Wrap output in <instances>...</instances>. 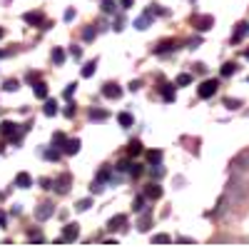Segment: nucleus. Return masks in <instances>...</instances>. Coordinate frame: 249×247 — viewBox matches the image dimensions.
<instances>
[{
	"mask_svg": "<svg viewBox=\"0 0 249 247\" xmlns=\"http://www.w3.org/2000/svg\"><path fill=\"white\" fill-rule=\"evenodd\" d=\"M217 90H219V80H214V77H212V80H204L202 85L197 88V95H199L202 100H207V97H212Z\"/></svg>",
	"mask_w": 249,
	"mask_h": 247,
	"instance_id": "obj_1",
	"label": "nucleus"
},
{
	"mask_svg": "<svg viewBox=\"0 0 249 247\" xmlns=\"http://www.w3.org/2000/svg\"><path fill=\"white\" fill-rule=\"evenodd\" d=\"M192 25H195L199 33H207V30L214 25V18H212V15H195V18H192Z\"/></svg>",
	"mask_w": 249,
	"mask_h": 247,
	"instance_id": "obj_2",
	"label": "nucleus"
},
{
	"mask_svg": "<svg viewBox=\"0 0 249 247\" xmlns=\"http://www.w3.org/2000/svg\"><path fill=\"white\" fill-rule=\"evenodd\" d=\"M232 170H237V172H244V170H249V150L239 152V155L232 160Z\"/></svg>",
	"mask_w": 249,
	"mask_h": 247,
	"instance_id": "obj_3",
	"label": "nucleus"
},
{
	"mask_svg": "<svg viewBox=\"0 0 249 247\" xmlns=\"http://www.w3.org/2000/svg\"><path fill=\"white\" fill-rule=\"evenodd\" d=\"M70 182H72V177H70L68 172H62V175H60V177H57V180L53 182V185H55V188H53V190H57L60 195H65V192L70 190Z\"/></svg>",
	"mask_w": 249,
	"mask_h": 247,
	"instance_id": "obj_4",
	"label": "nucleus"
},
{
	"mask_svg": "<svg viewBox=\"0 0 249 247\" xmlns=\"http://www.w3.org/2000/svg\"><path fill=\"white\" fill-rule=\"evenodd\" d=\"M102 95L110 97V100H117V97H122V88L117 82H105V85H102Z\"/></svg>",
	"mask_w": 249,
	"mask_h": 247,
	"instance_id": "obj_5",
	"label": "nucleus"
},
{
	"mask_svg": "<svg viewBox=\"0 0 249 247\" xmlns=\"http://www.w3.org/2000/svg\"><path fill=\"white\" fill-rule=\"evenodd\" d=\"M53 212H55L53 205H50V202H43V205H40V208L35 210V220L45 222V220H50V217H53Z\"/></svg>",
	"mask_w": 249,
	"mask_h": 247,
	"instance_id": "obj_6",
	"label": "nucleus"
},
{
	"mask_svg": "<svg viewBox=\"0 0 249 247\" xmlns=\"http://www.w3.org/2000/svg\"><path fill=\"white\" fill-rule=\"evenodd\" d=\"M77 235H80V230H77V222H70V225H65V230H62L60 242H72V240H77Z\"/></svg>",
	"mask_w": 249,
	"mask_h": 247,
	"instance_id": "obj_7",
	"label": "nucleus"
},
{
	"mask_svg": "<svg viewBox=\"0 0 249 247\" xmlns=\"http://www.w3.org/2000/svg\"><path fill=\"white\" fill-rule=\"evenodd\" d=\"M144 197H147V200H160L162 197V188H160L157 182L147 185V188H144Z\"/></svg>",
	"mask_w": 249,
	"mask_h": 247,
	"instance_id": "obj_8",
	"label": "nucleus"
},
{
	"mask_svg": "<svg viewBox=\"0 0 249 247\" xmlns=\"http://www.w3.org/2000/svg\"><path fill=\"white\" fill-rule=\"evenodd\" d=\"M15 130H18L15 122H10V120H3V122H0V135H5V137H15Z\"/></svg>",
	"mask_w": 249,
	"mask_h": 247,
	"instance_id": "obj_9",
	"label": "nucleus"
},
{
	"mask_svg": "<svg viewBox=\"0 0 249 247\" xmlns=\"http://www.w3.org/2000/svg\"><path fill=\"white\" fill-rule=\"evenodd\" d=\"M124 225H127V217H124V215H115V217L107 222V228H110V230H122Z\"/></svg>",
	"mask_w": 249,
	"mask_h": 247,
	"instance_id": "obj_10",
	"label": "nucleus"
},
{
	"mask_svg": "<svg viewBox=\"0 0 249 247\" xmlns=\"http://www.w3.org/2000/svg\"><path fill=\"white\" fill-rule=\"evenodd\" d=\"M80 150V140L75 137V140H65V145H62V152L65 155H75Z\"/></svg>",
	"mask_w": 249,
	"mask_h": 247,
	"instance_id": "obj_11",
	"label": "nucleus"
},
{
	"mask_svg": "<svg viewBox=\"0 0 249 247\" xmlns=\"http://www.w3.org/2000/svg\"><path fill=\"white\" fill-rule=\"evenodd\" d=\"M247 33H249V23H239V25H237V30L232 33V43H239V40H242Z\"/></svg>",
	"mask_w": 249,
	"mask_h": 247,
	"instance_id": "obj_12",
	"label": "nucleus"
},
{
	"mask_svg": "<svg viewBox=\"0 0 249 247\" xmlns=\"http://www.w3.org/2000/svg\"><path fill=\"white\" fill-rule=\"evenodd\" d=\"M23 18H25V23H28V25H40V23H43V13H40V10H35V13H25Z\"/></svg>",
	"mask_w": 249,
	"mask_h": 247,
	"instance_id": "obj_13",
	"label": "nucleus"
},
{
	"mask_svg": "<svg viewBox=\"0 0 249 247\" xmlns=\"http://www.w3.org/2000/svg\"><path fill=\"white\" fill-rule=\"evenodd\" d=\"M15 185H18V188H23V190H28L30 185H33V177H30L28 172H20V175L15 177Z\"/></svg>",
	"mask_w": 249,
	"mask_h": 247,
	"instance_id": "obj_14",
	"label": "nucleus"
},
{
	"mask_svg": "<svg viewBox=\"0 0 249 247\" xmlns=\"http://www.w3.org/2000/svg\"><path fill=\"white\" fill-rule=\"evenodd\" d=\"M33 93H35V97L45 100L48 97V85H45V82H33Z\"/></svg>",
	"mask_w": 249,
	"mask_h": 247,
	"instance_id": "obj_15",
	"label": "nucleus"
},
{
	"mask_svg": "<svg viewBox=\"0 0 249 247\" xmlns=\"http://www.w3.org/2000/svg\"><path fill=\"white\" fill-rule=\"evenodd\" d=\"M117 122H120L122 128H132V125H135V117H132L130 113H120V115H117Z\"/></svg>",
	"mask_w": 249,
	"mask_h": 247,
	"instance_id": "obj_16",
	"label": "nucleus"
},
{
	"mask_svg": "<svg viewBox=\"0 0 249 247\" xmlns=\"http://www.w3.org/2000/svg\"><path fill=\"white\" fill-rule=\"evenodd\" d=\"M170 50H175V40H162V43L155 48V53H157V55H162V53H170Z\"/></svg>",
	"mask_w": 249,
	"mask_h": 247,
	"instance_id": "obj_17",
	"label": "nucleus"
},
{
	"mask_svg": "<svg viewBox=\"0 0 249 247\" xmlns=\"http://www.w3.org/2000/svg\"><path fill=\"white\" fill-rule=\"evenodd\" d=\"M43 113H45L48 117L57 115V102H55V100H48V97H45V108H43Z\"/></svg>",
	"mask_w": 249,
	"mask_h": 247,
	"instance_id": "obj_18",
	"label": "nucleus"
},
{
	"mask_svg": "<svg viewBox=\"0 0 249 247\" xmlns=\"http://www.w3.org/2000/svg\"><path fill=\"white\" fill-rule=\"evenodd\" d=\"M107 117H110V113H107V110H97V108H92V110H90V120L102 122V120H107Z\"/></svg>",
	"mask_w": 249,
	"mask_h": 247,
	"instance_id": "obj_19",
	"label": "nucleus"
},
{
	"mask_svg": "<svg viewBox=\"0 0 249 247\" xmlns=\"http://www.w3.org/2000/svg\"><path fill=\"white\" fill-rule=\"evenodd\" d=\"M150 20H152V15H150V13H144L142 18H137V20H135V28H137V30H144V28L150 25Z\"/></svg>",
	"mask_w": 249,
	"mask_h": 247,
	"instance_id": "obj_20",
	"label": "nucleus"
},
{
	"mask_svg": "<svg viewBox=\"0 0 249 247\" xmlns=\"http://www.w3.org/2000/svg\"><path fill=\"white\" fill-rule=\"evenodd\" d=\"M95 70H97V60H90V63H85V68H82V77H90Z\"/></svg>",
	"mask_w": 249,
	"mask_h": 247,
	"instance_id": "obj_21",
	"label": "nucleus"
},
{
	"mask_svg": "<svg viewBox=\"0 0 249 247\" xmlns=\"http://www.w3.org/2000/svg\"><path fill=\"white\" fill-rule=\"evenodd\" d=\"M237 73V63H224L222 65V75L224 77H230V75H234Z\"/></svg>",
	"mask_w": 249,
	"mask_h": 247,
	"instance_id": "obj_22",
	"label": "nucleus"
},
{
	"mask_svg": "<svg viewBox=\"0 0 249 247\" xmlns=\"http://www.w3.org/2000/svg\"><path fill=\"white\" fill-rule=\"evenodd\" d=\"M150 230V212L144 210V215H142V220H140V232H147Z\"/></svg>",
	"mask_w": 249,
	"mask_h": 247,
	"instance_id": "obj_23",
	"label": "nucleus"
},
{
	"mask_svg": "<svg viewBox=\"0 0 249 247\" xmlns=\"http://www.w3.org/2000/svg\"><path fill=\"white\" fill-rule=\"evenodd\" d=\"M127 152H130L132 157H135V155H140V152H142V142H140V140L130 142V148H127Z\"/></svg>",
	"mask_w": 249,
	"mask_h": 247,
	"instance_id": "obj_24",
	"label": "nucleus"
},
{
	"mask_svg": "<svg viewBox=\"0 0 249 247\" xmlns=\"http://www.w3.org/2000/svg\"><path fill=\"white\" fill-rule=\"evenodd\" d=\"M110 177H112V170H110V168H102V170L97 172V180H100V182H107Z\"/></svg>",
	"mask_w": 249,
	"mask_h": 247,
	"instance_id": "obj_25",
	"label": "nucleus"
},
{
	"mask_svg": "<svg viewBox=\"0 0 249 247\" xmlns=\"http://www.w3.org/2000/svg\"><path fill=\"white\" fill-rule=\"evenodd\" d=\"M190 82H192V75H187V73L177 75V85H179V88H184V85H190Z\"/></svg>",
	"mask_w": 249,
	"mask_h": 247,
	"instance_id": "obj_26",
	"label": "nucleus"
},
{
	"mask_svg": "<svg viewBox=\"0 0 249 247\" xmlns=\"http://www.w3.org/2000/svg\"><path fill=\"white\" fill-rule=\"evenodd\" d=\"M65 140H68V137L62 135V133H55V135H53V145H55V148H62V145H65Z\"/></svg>",
	"mask_w": 249,
	"mask_h": 247,
	"instance_id": "obj_27",
	"label": "nucleus"
},
{
	"mask_svg": "<svg viewBox=\"0 0 249 247\" xmlns=\"http://www.w3.org/2000/svg\"><path fill=\"white\" fill-rule=\"evenodd\" d=\"M162 97L167 100V102H172V100H175V90H172L170 85H164V88H162Z\"/></svg>",
	"mask_w": 249,
	"mask_h": 247,
	"instance_id": "obj_28",
	"label": "nucleus"
},
{
	"mask_svg": "<svg viewBox=\"0 0 249 247\" xmlns=\"http://www.w3.org/2000/svg\"><path fill=\"white\" fill-rule=\"evenodd\" d=\"M142 172H144L142 165H137V162H132V165H130V175H132V177H140Z\"/></svg>",
	"mask_w": 249,
	"mask_h": 247,
	"instance_id": "obj_29",
	"label": "nucleus"
},
{
	"mask_svg": "<svg viewBox=\"0 0 249 247\" xmlns=\"http://www.w3.org/2000/svg\"><path fill=\"white\" fill-rule=\"evenodd\" d=\"M224 105L230 108V110H237V108H242V100H232V97H227V100H224Z\"/></svg>",
	"mask_w": 249,
	"mask_h": 247,
	"instance_id": "obj_30",
	"label": "nucleus"
},
{
	"mask_svg": "<svg viewBox=\"0 0 249 247\" xmlns=\"http://www.w3.org/2000/svg\"><path fill=\"white\" fill-rule=\"evenodd\" d=\"M90 205H92V200H80V202L75 205V210H80V212H85V210H90Z\"/></svg>",
	"mask_w": 249,
	"mask_h": 247,
	"instance_id": "obj_31",
	"label": "nucleus"
},
{
	"mask_svg": "<svg viewBox=\"0 0 249 247\" xmlns=\"http://www.w3.org/2000/svg\"><path fill=\"white\" fill-rule=\"evenodd\" d=\"M3 88H5L8 93H15V90L20 88V82H18V80H5V85H3Z\"/></svg>",
	"mask_w": 249,
	"mask_h": 247,
	"instance_id": "obj_32",
	"label": "nucleus"
},
{
	"mask_svg": "<svg viewBox=\"0 0 249 247\" xmlns=\"http://www.w3.org/2000/svg\"><path fill=\"white\" fill-rule=\"evenodd\" d=\"M130 165H132V162H127V160H120L115 170H117V172H130Z\"/></svg>",
	"mask_w": 249,
	"mask_h": 247,
	"instance_id": "obj_33",
	"label": "nucleus"
},
{
	"mask_svg": "<svg viewBox=\"0 0 249 247\" xmlns=\"http://www.w3.org/2000/svg\"><path fill=\"white\" fill-rule=\"evenodd\" d=\"M147 160H150V162H160V160H162V150H150V152H147Z\"/></svg>",
	"mask_w": 249,
	"mask_h": 247,
	"instance_id": "obj_34",
	"label": "nucleus"
},
{
	"mask_svg": "<svg viewBox=\"0 0 249 247\" xmlns=\"http://www.w3.org/2000/svg\"><path fill=\"white\" fill-rule=\"evenodd\" d=\"M142 205H144V195H140L135 202H132V208H135V212H144V208H142Z\"/></svg>",
	"mask_w": 249,
	"mask_h": 247,
	"instance_id": "obj_35",
	"label": "nucleus"
},
{
	"mask_svg": "<svg viewBox=\"0 0 249 247\" xmlns=\"http://www.w3.org/2000/svg\"><path fill=\"white\" fill-rule=\"evenodd\" d=\"M53 60H55V63L60 65V63H62V60H65V53H62L60 48H55V50H53Z\"/></svg>",
	"mask_w": 249,
	"mask_h": 247,
	"instance_id": "obj_36",
	"label": "nucleus"
},
{
	"mask_svg": "<svg viewBox=\"0 0 249 247\" xmlns=\"http://www.w3.org/2000/svg\"><path fill=\"white\" fill-rule=\"evenodd\" d=\"M90 192H92V195H100V192H102V182H100V180H95V182L90 185Z\"/></svg>",
	"mask_w": 249,
	"mask_h": 247,
	"instance_id": "obj_37",
	"label": "nucleus"
},
{
	"mask_svg": "<svg viewBox=\"0 0 249 247\" xmlns=\"http://www.w3.org/2000/svg\"><path fill=\"white\" fill-rule=\"evenodd\" d=\"M115 3H112V0H105V3H102V10H105V13H115Z\"/></svg>",
	"mask_w": 249,
	"mask_h": 247,
	"instance_id": "obj_38",
	"label": "nucleus"
},
{
	"mask_svg": "<svg viewBox=\"0 0 249 247\" xmlns=\"http://www.w3.org/2000/svg\"><path fill=\"white\" fill-rule=\"evenodd\" d=\"M77 90V85H75V82H70V85L65 88V97H72V93Z\"/></svg>",
	"mask_w": 249,
	"mask_h": 247,
	"instance_id": "obj_39",
	"label": "nucleus"
},
{
	"mask_svg": "<svg viewBox=\"0 0 249 247\" xmlns=\"http://www.w3.org/2000/svg\"><path fill=\"white\" fill-rule=\"evenodd\" d=\"M150 175H152V177H157V180H160V177H162V175H164V170H162V168H152V170H150Z\"/></svg>",
	"mask_w": 249,
	"mask_h": 247,
	"instance_id": "obj_40",
	"label": "nucleus"
},
{
	"mask_svg": "<svg viewBox=\"0 0 249 247\" xmlns=\"http://www.w3.org/2000/svg\"><path fill=\"white\" fill-rule=\"evenodd\" d=\"M152 242H170V235H155Z\"/></svg>",
	"mask_w": 249,
	"mask_h": 247,
	"instance_id": "obj_41",
	"label": "nucleus"
},
{
	"mask_svg": "<svg viewBox=\"0 0 249 247\" xmlns=\"http://www.w3.org/2000/svg\"><path fill=\"white\" fill-rule=\"evenodd\" d=\"M45 157H48V160H57V157H60V152H57V150H48V152H45Z\"/></svg>",
	"mask_w": 249,
	"mask_h": 247,
	"instance_id": "obj_42",
	"label": "nucleus"
},
{
	"mask_svg": "<svg viewBox=\"0 0 249 247\" xmlns=\"http://www.w3.org/2000/svg\"><path fill=\"white\" fill-rule=\"evenodd\" d=\"M82 38H85V40H92V38H95V30H92V28H88L85 33H82Z\"/></svg>",
	"mask_w": 249,
	"mask_h": 247,
	"instance_id": "obj_43",
	"label": "nucleus"
},
{
	"mask_svg": "<svg viewBox=\"0 0 249 247\" xmlns=\"http://www.w3.org/2000/svg\"><path fill=\"white\" fill-rule=\"evenodd\" d=\"M30 240H35V242H43V232H30Z\"/></svg>",
	"mask_w": 249,
	"mask_h": 247,
	"instance_id": "obj_44",
	"label": "nucleus"
},
{
	"mask_svg": "<svg viewBox=\"0 0 249 247\" xmlns=\"http://www.w3.org/2000/svg\"><path fill=\"white\" fill-rule=\"evenodd\" d=\"M70 53H72V57H75V60H80V57H82V50H80V48H72Z\"/></svg>",
	"mask_w": 249,
	"mask_h": 247,
	"instance_id": "obj_45",
	"label": "nucleus"
},
{
	"mask_svg": "<svg viewBox=\"0 0 249 247\" xmlns=\"http://www.w3.org/2000/svg\"><path fill=\"white\" fill-rule=\"evenodd\" d=\"M130 90H132V93L140 90V80H132V82H130Z\"/></svg>",
	"mask_w": 249,
	"mask_h": 247,
	"instance_id": "obj_46",
	"label": "nucleus"
},
{
	"mask_svg": "<svg viewBox=\"0 0 249 247\" xmlns=\"http://www.w3.org/2000/svg\"><path fill=\"white\" fill-rule=\"evenodd\" d=\"M65 115H68V117H72V115H75V105H68V110H65Z\"/></svg>",
	"mask_w": 249,
	"mask_h": 247,
	"instance_id": "obj_47",
	"label": "nucleus"
},
{
	"mask_svg": "<svg viewBox=\"0 0 249 247\" xmlns=\"http://www.w3.org/2000/svg\"><path fill=\"white\" fill-rule=\"evenodd\" d=\"M0 225H3V228L8 225V217H5V212H0Z\"/></svg>",
	"mask_w": 249,
	"mask_h": 247,
	"instance_id": "obj_48",
	"label": "nucleus"
},
{
	"mask_svg": "<svg viewBox=\"0 0 249 247\" xmlns=\"http://www.w3.org/2000/svg\"><path fill=\"white\" fill-rule=\"evenodd\" d=\"M195 70H197V73H207V68H204L202 63H197V65H195Z\"/></svg>",
	"mask_w": 249,
	"mask_h": 247,
	"instance_id": "obj_49",
	"label": "nucleus"
},
{
	"mask_svg": "<svg viewBox=\"0 0 249 247\" xmlns=\"http://www.w3.org/2000/svg\"><path fill=\"white\" fill-rule=\"evenodd\" d=\"M122 8H132V0H122Z\"/></svg>",
	"mask_w": 249,
	"mask_h": 247,
	"instance_id": "obj_50",
	"label": "nucleus"
},
{
	"mask_svg": "<svg viewBox=\"0 0 249 247\" xmlns=\"http://www.w3.org/2000/svg\"><path fill=\"white\" fill-rule=\"evenodd\" d=\"M244 57H247V60H249V48H247V50H244Z\"/></svg>",
	"mask_w": 249,
	"mask_h": 247,
	"instance_id": "obj_51",
	"label": "nucleus"
},
{
	"mask_svg": "<svg viewBox=\"0 0 249 247\" xmlns=\"http://www.w3.org/2000/svg\"><path fill=\"white\" fill-rule=\"evenodd\" d=\"M3 35H5V30H3V28H0V38H3Z\"/></svg>",
	"mask_w": 249,
	"mask_h": 247,
	"instance_id": "obj_52",
	"label": "nucleus"
},
{
	"mask_svg": "<svg viewBox=\"0 0 249 247\" xmlns=\"http://www.w3.org/2000/svg\"><path fill=\"white\" fill-rule=\"evenodd\" d=\"M5 55H8V53H3V50H0V57H5Z\"/></svg>",
	"mask_w": 249,
	"mask_h": 247,
	"instance_id": "obj_53",
	"label": "nucleus"
}]
</instances>
